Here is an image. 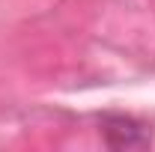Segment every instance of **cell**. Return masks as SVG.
Instances as JSON below:
<instances>
[{"instance_id":"obj_1","label":"cell","mask_w":155,"mask_h":152,"mask_svg":"<svg viewBox=\"0 0 155 152\" xmlns=\"http://www.w3.org/2000/svg\"><path fill=\"white\" fill-rule=\"evenodd\" d=\"M101 134H104L107 146H114V149H143V146H149V131L134 116L107 114L101 119Z\"/></svg>"}]
</instances>
